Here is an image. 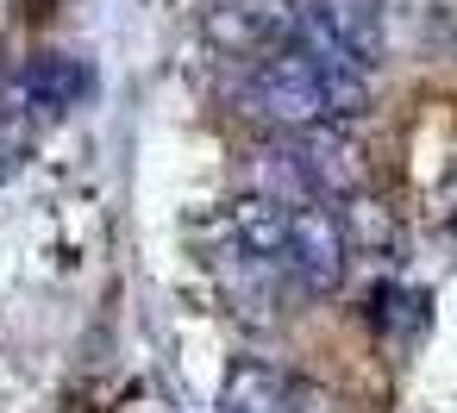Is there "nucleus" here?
<instances>
[{"label": "nucleus", "instance_id": "nucleus-4", "mask_svg": "<svg viewBox=\"0 0 457 413\" xmlns=\"http://www.w3.org/2000/svg\"><path fill=\"white\" fill-rule=\"evenodd\" d=\"M88 88H95L88 63H82V57H63V51H45V57H32V63L20 70V95H26V107H45V113H70V107H82Z\"/></svg>", "mask_w": 457, "mask_h": 413}, {"label": "nucleus", "instance_id": "nucleus-2", "mask_svg": "<svg viewBox=\"0 0 457 413\" xmlns=\"http://www.w3.org/2000/svg\"><path fill=\"white\" fill-rule=\"evenodd\" d=\"M345 219L326 207V201H301L288 207V251H282V269L307 288V294H332L345 282Z\"/></svg>", "mask_w": 457, "mask_h": 413}, {"label": "nucleus", "instance_id": "nucleus-7", "mask_svg": "<svg viewBox=\"0 0 457 413\" xmlns=\"http://www.w3.org/2000/svg\"><path fill=\"white\" fill-rule=\"evenodd\" d=\"M251 194H270V201H282V207L320 201V194H313V182H307V169L295 163L288 138H282L276 151H263V157H257V169H251Z\"/></svg>", "mask_w": 457, "mask_h": 413}, {"label": "nucleus", "instance_id": "nucleus-6", "mask_svg": "<svg viewBox=\"0 0 457 413\" xmlns=\"http://www.w3.org/2000/svg\"><path fill=\"white\" fill-rule=\"evenodd\" d=\"M232 232H238V244H245L251 263H276V269H282V251H288V207H282V201L245 194V201L232 207Z\"/></svg>", "mask_w": 457, "mask_h": 413}, {"label": "nucleus", "instance_id": "nucleus-8", "mask_svg": "<svg viewBox=\"0 0 457 413\" xmlns=\"http://www.w3.org/2000/svg\"><path fill=\"white\" fill-rule=\"evenodd\" d=\"M288 413H338V407H332V394H326V388H313V382H301V376H295V401H288Z\"/></svg>", "mask_w": 457, "mask_h": 413}, {"label": "nucleus", "instance_id": "nucleus-5", "mask_svg": "<svg viewBox=\"0 0 457 413\" xmlns=\"http://www.w3.org/2000/svg\"><path fill=\"white\" fill-rule=\"evenodd\" d=\"M288 401H295V376L276 363H257V357L232 363L226 394H220L226 413H288Z\"/></svg>", "mask_w": 457, "mask_h": 413}, {"label": "nucleus", "instance_id": "nucleus-3", "mask_svg": "<svg viewBox=\"0 0 457 413\" xmlns=\"http://www.w3.org/2000/svg\"><path fill=\"white\" fill-rule=\"evenodd\" d=\"M288 151H295V163L307 169V182H313V194L320 201H351V194H363V151L326 120V126H307V132H288Z\"/></svg>", "mask_w": 457, "mask_h": 413}, {"label": "nucleus", "instance_id": "nucleus-1", "mask_svg": "<svg viewBox=\"0 0 457 413\" xmlns=\"http://www.w3.org/2000/svg\"><path fill=\"white\" fill-rule=\"evenodd\" d=\"M245 113L263 120L270 132H307V126H326V82L313 70V57H301L295 45H276L251 63L245 76Z\"/></svg>", "mask_w": 457, "mask_h": 413}]
</instances>
